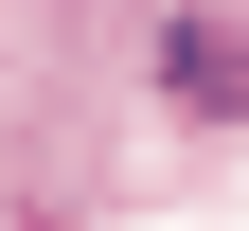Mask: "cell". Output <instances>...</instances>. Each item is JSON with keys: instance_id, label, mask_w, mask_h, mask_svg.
<instances>
[{"instance_id": "obj_1", "label": "cell", "mask_w": 249, "mask_h": 231, "mask_svg": "<svg viewBox=\"0 0 249 231\" xmlns=\"http://www.w3.org/2000/svg\"><path fill=\"white\" fill-rule=\"evenodd\" d=\"M160 107H178V124H249V0L160 18Z\"/></svg>"}, {"instance_id": "obj_2", "label": "cell", "mask_w": 249, "mask_h": 231, "mask_svg": "<svg viewBox=\"0 0 249 231\" xmlns=\"http://www.w3.org/2000/svg\"><path fill=\"white\" fill-rule=\"evenodd\" d=\"M0 231H53V213H36V195H0Z\"/></svg>"}]
</instances>
